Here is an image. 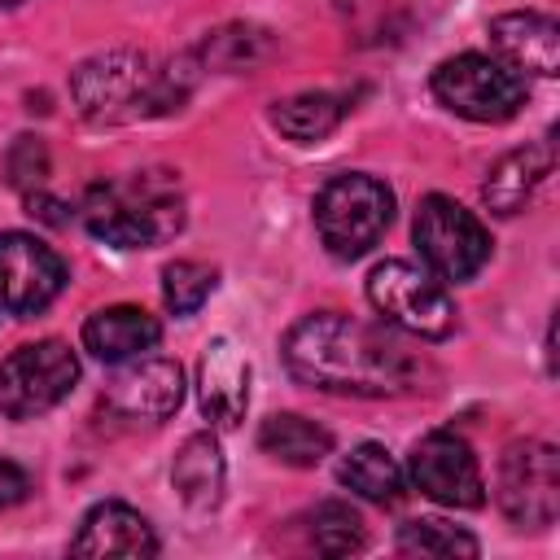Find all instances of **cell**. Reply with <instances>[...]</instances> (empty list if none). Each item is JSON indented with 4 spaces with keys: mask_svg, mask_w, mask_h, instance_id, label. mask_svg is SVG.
<instances>
[{
    "mask_svg": "<svg viewBox=\"0 0 560 560\" xmlns=\"http://www.w3.org/2000/svg\"><path fill=\"white\" fill-rule=\"evenodd\" d=\"M389 223H394V192L376 175L346 171L315 192V232L324 249L341 262L363 258L385 236Z\"/></svg>",
    "mask_w": 560,
    "mask_h": 560,
    "instance_id": "cell-5",
    "label": "cell"
},
{
    "mask_svg": "<svg viewBox=\"0 0 560 560\" xmlns=\"http://www.w3.org/2000/svg\"><path fill=\"white\" fill-rule=\"evenodd\" d=\"M66 289V262L31 232H0V306L13 315H39Z\"/></svg>",
    "mask_w": 560,
    "mask_h": 560,
    "instance_id": "cell-11",
    "label": "cell"
},
{
    "mask_svg": "<svg viewBox=\"0 0 560 560\" xmlns=\"http://www.w3.org/2000/svg\"><path fill=\"white\" fill-rule=\"evenodd\" d=\"M499 508L516 529H547L560 512V455L551 442H512L499 459Z\"/></svg>",
    "mask_w": 560,
    "mask_h": 560,
    "instance_id": "cell-9",
    "label": "cell"
},
{
    "mask_svg": "<svg viewBox=\"0 0 560 560\" xmlns=\"http://www.w3.org/2000/svg\"><path fill=\"white\" fill-rule=\"evenodd\" d=\"M48 175V153L35 136H18V144L9 149V179L18 188H39Z\"/></svg>",
    "mask_w": 560,
    "mask_h": 560,
    "instance_id": "cell-25",
    "label": "cell"
},
{
    "mask_svg": "<svg viewBox=\"0 0 560 560\" xmlns=\"http://www.w3.org/2000/svg\"><path fill=\"white\" fill-rule=\"evenodd\" d=\"M13 4H26V0H0V9H13Z\"/></svg>",
    "mask_w": 560,
    "mask_h": 560,
    "instance_id": "cell-27",
    "label": "cell"
},
{
    "mask_svg": "<svg viewBox=\"0 0 560 560\" xmlns=\"http://www.w3.org/2000/svg\"><path fill=\"white\" fill-rule=\"evenodd\" d=\"M26 494H31V477L13 459H0V512L4 508H18Z\"/></svg>",
    "mask_w": 560,
    "mask_h": 560,
    "instance_id": "cell-26",
    "label": "cell"
},
{
    "mask_svg": "<svg viewBox=\"0 0 560 560\" xmlns=\"http://www.w3.org/2000/svg\"><path fill=\"white\" fill-rule=\"evenodd\" d=\"M79 214L96 241L114 249H149V245L171 241L184 228V197H179L175 175L136 171L127 179L92 184Z\"/></svg>",
    "mask_w": 560,
    "mask_h": 560,
    "instance_id": "cell-3",
    "label": "cell"
},
{
    "mask_svg": "<svg viewBox=\"0 0 560 560\" xmlns=\"http://www.w3.org/2000/svg\"><path fill=\"white\" fill-rule=\"evenodd\" d=\"M398 551L402 556H477V538L464 534L459 525H446L438 516H416L407 525H398Z\"/></svg>",
    "mask_w": 560,
    "mask_h": 560,
    "instance_id": "cell-22",
    "label": "cell"
},
{
    "mask_svg": "<svg viewBox=\"0 0 560 560\" xmlns=\"http://www.w3.org/2000/svg\"><path fill=\"white\" fill-rule=\"evenodd\" d=\"M258 446L276 464L315 468V464H324V455H332V433L324 424L298 416V411H276L258 424Z\"/></svg>",
    "mask_w": 560,
    "mask_h": 560,
    "instance_id": "cell-19",
    "label": "cell"
},
{
    "mask_svg": "<svg viewBox=\"0 0 560 560\" xmlns=\"http://www.w3.org/2000/svg\"><path fill=\"white\" fill-rule=\"evenodd\" d=\"M337 481L346 486V490H354L359 499H368V503H381V508H394V503H402V468H398V459L381 446V442H359L354 451H346L341 455V464H337Z\"/></svg>",
    "mask_w": 560,
    "mask_h": 560,
    "instance_id": "cell-20",
    "label": "cell"
},
{
    "mask_svg": "<svg viewBox=\"0 0 560 560\" xmlns=\"http://www.w3.org/2000/svg\"><path fill=\"white\" fill-rule=\"evenodd\" d=\"M171 481H175V490H179V499L188 508H197V512L219 508L223 481H228V464H223L219 438L214 433L184 438V446L175 451V464H171Z\"/></svg>",
    "mask_w": 560,
    "mask_h": 560,
    "instance_id": "cell-17",
    "label": "cell"
},
{
    "mask_svg": "<svg viewBox=\"0 0 560 560\" xmlns=\"http://www.w3.org/2000/svg\"><path fill=\"white\" fill-rule=\"evenodd\" d=\"M429 88H433L442 109H451L468 122H508L525 105V79L486 52L446 57L433 70Z\"/></svg>",
    "mask_w": 560,
    "mask_h": 560,
    "instance_id": "cell-6",
    "label": "cell"
},
{
    "mask_svg": "<svg viewBox=\"0 0 560 560\" xmlns=\"http://www.w3.org/2000/svg\"><path fill=\"white\" fill-rule=\"evenodd\" d=\"M280 354L289 376L319 394L389 398L407 394L420 376L416 354L385 324H363L341 311L302 315L284 332Z\"/></svg>",
    "mask_w": 560,
    "mask_h": 560,
    "instance_id": "cell-1",
    "label": "cell"
},
{
    "mask_svg": "<svg viewBox=\"0 0 560 560\" xmlns=\"http://www.w3.org/2000/svg\"><path fill=\"white\" fill-rule=\"evenodd\" d=\"M197 398L201 416L214 429H236L249 407V359L232 337H214L197 363Z\"/></svg>",
    "mask_w": 560,
    "mask_h": 560,
    "instance_id": "cell-14",
    "label": "cell"
},
{
    "mask_svg": "<svg viewBox=\"0 0 560 560\" xmlns=\"http://www.w3.org/2000/svg\"><path fill=\"white\" fill-rule=\"evenodd\" d=\"M341 114H346L341 96H332V92H298V96L276 101L271 127H276L284 140H293V144H319L324 136L337 131Z\"/></svg>",
    "mask_w": 560,
    "mask_h": 560,
    "instance_id": "cell-21",
    "label": "cell"
},
{
    "mask_svg": "<svg viewBox=\"0 0 560 560\" xmlns=\"http://www.w3.org/2000/svg\"><path fill=\"white\" fill-rule=\"evenodd\" d=\"M201 57L184 52L166 66H153L149 52L136 48H109L74 66L70 74V96L83 118L92 122H131V118H153L171 114L188 101L197 83Z\"/></svg>",
    "mask_w": 560,
    "mask_h": 560,
    "instance_id": "cell-2",
    "label": "cell"
},
{
    "mask_svg": "<svg viewBox=\"0 0 560 560\" xmlns=\"http://www.w3.org/2000/svg\"><path fill=\"white\" fill-rule=\"evenodd\" d=\"M490 44H494V57L521 79L525 74L551 79L560 70V26L551 13H534V9L499 13L490 22Z\"/></svg>",
    "mask_w": 560,
    "mask_h": 560,
    "instance_id": "cell-13",
    "label": "cell"
},
{
    "mask_svg": "<svg viewBox=\"0 0 560 560\" xmlns=\"http://www.w3.org/2000/svg\"><path fill=\"white\" fill-rule=\"evenodd\" d=\"M210 293H214V267H206V262H197V258H175V262L162 267V298H166V311H175V315H197Z\"/></svg>",
    "mask_w": 560,
    "mask_h": 560,
    "instance_id": "cell-24",
    "label": "cell"
},
{
    "mask_svg": "<svg viewBox=\"0 0 560 560\" xmlns=\"http://www.w3.org/2000/svg\"><path fill=\"white\" fill-rule=\"evenodd\" d=\"M79 381V359L66 341L44 337L18 346L9 359H0V411L9 420H35L52 411L61 398H70Z\"/></svg>",
    "mask_w": 560,
    "mask_h": 560,
    "instance_id": "cell-8",
    "label": "cell"
},
{
    "mask_svg": "<svg viewBox=\"0 0 560 560\" xmlns=\"http://www.w3.org/2000/svg\"><path fill=\"white\" fill-rule=\"evenodd\" d=\"M158 341H162L158 315H149L144 306H131V302L101 306L83 319V350L101 363H127V359L153 350Z\"/></svg>",
    "mask_w": 560,
    "mask_h": 560,
    "instance_id": "cell-16",
    "label": "cell"
},
{
    "mask_svg": "<svg viewBox=\"0 0 560 560\" xmlns=\"http://www.w3.org/2000/svg\"><path fill=\"white\" fill-rule=\"evenodd\" d=\"M368 302L372 311L420 341H446L455 332V298L446 280H438L424 262L385 258L368 271Z\"/></svg>",
    "mask_w": 560,
    "mask_h": 560,
    "instance_id": "cell-4",
    "label": "cell"
},
{
    "mask_svg": "<svg viewBox=\"0 0 560 560\" xmlns=\"http://www.w3.org/2000/svg\"><path fill=\"white\" fill-rule=\"evenodd\" d=\"M70 551L74 556H158V534L136 508L105 499L83 512L79 534L70 538Z\"/></svg>",
    "mask_w": 560,
    "mask_h": 560,
    "instance_id": "cell-15",
    "label": "cell"
},
{
    "mask_svg": "<svg viewBox=\"0 0 560 560\" xmlns=\"http://www.w3.org/2000/svg\"><path fill=\"white\" fill-rule=\"evenodd\" d=\"M311 542H315V551H324V556H350V551H359V547L368 542L363 516H359L350 503L328 499V503H319V508L311 512Z\"/></svg>",
    "mask_w": 560,
    "mask_h": 560,
    "instance_id": "cell-23",
    "label": "cell"
},
{
    "mask_svg": "<svg viewBox=\"0 0 560 560\" xmlns=\"http://www.w3.org/2000/svg\"><path fill=\"white\" fill-rule=\"evenodd\" d=\"M411 486L442 503V508H481L486 503V477L472 455V446L455 433H424L407 455Z\"/></svg>",
    "mask_w": 560,
    "mask_h": 560,
    "instance_id": "cell-10",
    "label": "cell"
},
{
    "mask_svg": "<svg viewBox=\"0 0 560 560\" xmlns=\"http://www.w3.org/2000/svg\"><path fill=\"white\" fill-rule=\"evenodd\" d=\"M105 402L109 411H118L122 420H144V424H162L166 416L179 411L184 402V368L175 359H127V368L105 385Z\"/></svg>",
    "mask_w": 560,
    "mask_h": 560,
    "instance_id": "cell-12",
    "label": "cell"
},
{
    "mask_svg": "<svg viewBox=\"0 0 560 560\" xmlns=\"http://www.w3.org/2000/svg\"><path fill=\"white\" fill-rule=\"evenodd\" d=\"M411 241L420 249V262L438 280H472L490 258V232L472 210H464L455 197L429 192L416 210Z\"/></svg>",
    "mask_w": 560,
    "mask_h": 560,
    "instance_id": "cell-7",
    "label": "cell"
},
{
    "mask_svg": "<svg viewBox=\"0 0 560 560\" xmlns=\"http://www.w3.org/2000/svg\"><path fill=\"white\" fill-rule=\"evenodd\" d=\"M547 175H551V149L547 144H525V149L503 153L490 166V175L481 184V197L494 214H516V210H525V201L534 197V188Z\"/></svg>",
    "mask_w": 560,
    "mask_h": 560,
    "instance_id": "cell-18",
    "label": "cell"
}]
</instances>
